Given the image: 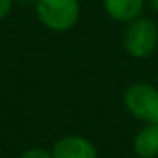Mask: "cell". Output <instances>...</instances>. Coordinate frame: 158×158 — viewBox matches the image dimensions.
<instances>
[{
    "mask_svg": "<svg viewBox=\"0 0 158 158\" xmlns=\"http://www.w3.org/2000/svg\"><path fill=\"white\" fill-rule=\"evenodd\" d=\"M134 151L139 158L158 156V123L144 124L134 136Z\"/></svg>",
    "mask_w": 158,
    "mask_h": 158,
    "instance_id": "6",
    "label": "cell"
},
{
    "mask_svg": "<svg viewBox=\"0 0 158 158\" xmlns=\"http://www.w3.org/2000/svg\"><path fill=\"white\" fill-rule=\"evenodd\" d=\"M146 9H150L151 12L158 14V0H146Z\"/></svg>",
    "mask_w": 158,
    "mask_h": 158,
    "instance_id": "9",
    "label": "cell"
},
{
    "mask_svg": "<svg viewBox=\"0 0 158 158\" xmlns=\"http://www.w3.org/2000/svg\"><path fill=\"white\" fill-rule=\"evenodd\" d=\"M12 5H14V0H0V21L9 15V12L12 10Z\"/></svg>",
    "mask_w": 158,
    "mask_h": 158,
    "instance_id": "8",
    "label": "cell"
},
{
    "mask_svg": "<svg viewBox=\"0 0 158 158\" xmlns=\"http://www.w3.org/2000/svg\"><path fill=\"white\" fill-rule=\"evenodd\" d=\"M102 7L112 21L126 26L143 15L146 10V0H102Z\"/></svg>",
    "mask_w": 158,
    "mask_h": 158,
    "instance_id": "5",
    "label": "cell"
},
{
    "mask_svg": "<svg viewBox=\"0 0 158 158\" xmlns=\"http://www.w3.org/2000/svg\"><path fill=\"white\" fill-rule=\"evenodd\" d=\"M21 158H53L51 151L41 146H34V148H27L24 153L21 155Z\"/></svg>",
    "mask_w": 158,
    "mask_h": 158,
    "instance_id": "7",
    "label": "cell"
},
{
    "mask_svg": "<svg viewBox=\"0 0 158 158\" xmlns=\"http://www.w3.org/2000/svg\"><path fill=\"white\" fill-rule=\"evenodd\" d=\"M36 14L44 27L53 32H66L80 19L78 0H36Z\"/></svg>",
    "mask_w": 158,
    "mask_h": 158,
    "instance_id": "2",
    "label": "cell"
},
{
    "mask_svg": "<svg viewBox=\"0 0 158 158\" xmlns=\"http://www.w3.org/2000/svg\"><path fill=\"white\" fill-rule=\"evenodd\" d=\"M156 83H158V73H156Z\"/></svg>",
    "mask_w": 158,
    "mask_h": 158,
    "instance_id": "10",
    "label": "cell"
},
{
    "mask_svg": "<svg viewBox=\"0 0 158 158\" xmlns=\"http://www.w3.org/2000/svg\"><path fill=\"white\" fill-rule=\"evenodd\" d=\"M51 155L53 158H97V148L83 136L66 134L53 144Z\"/></svg>",
    "mask_w": 158,
    "mask_h": 158,
    "instance_id": "4",
    "label": "cell"
},
{
    "mask_svg": "<svg viewBox=\"0 0 158 158\" xmlns=\"http://www.w3.org/2000/svg\"><path fill=\"white\" fill-rule=\"evenodd\" d=\"M126 110L144 124L158 123V87L146 82L131 83L123 95Z\"/></svg>",
    "mask_w": 158,
    "mask_h": 158,
    "instance_id": "3",
    "label": "cell"
},
{
    "mask_svg": "<svg viewBox=\"0 0 158 158\" xmlns=\"http://www.w3.org/2000/svg\"><path fill=\"white\" fill-rule=\"evenodd\" d=\"M123 48L134 60L150 58L158 49V24L144 15L127 22L123 32Z\"/></svg>",
    "mask_w": 158,
    "mask_h": 158,
    "instance_id": "1",
    "label": "cell"
}]
</instances>
